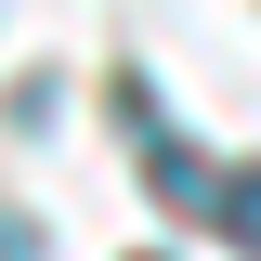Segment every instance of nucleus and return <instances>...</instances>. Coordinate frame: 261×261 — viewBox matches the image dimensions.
Wrapping results in <instances>:
<instances>
[{
  "label": "nucleus",
  "mask_w": 261,
  "mask_h": 261,
  "mask_svg": "<svg viewBox=\"0 0 261 261\" xmlns=\"http://www.w3.org/2000/svg\"><path fill=\"white\" fill-rule=\"evenodd\" d=\"M222 235H235V248H261V170H235V183H222Z\"/></svg>",
  "instance_id": "1"
}]
</instances>
